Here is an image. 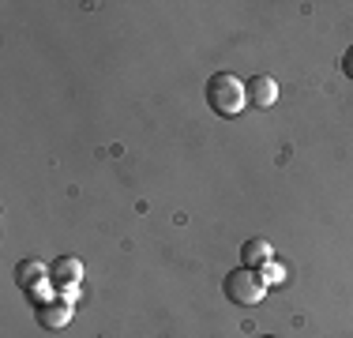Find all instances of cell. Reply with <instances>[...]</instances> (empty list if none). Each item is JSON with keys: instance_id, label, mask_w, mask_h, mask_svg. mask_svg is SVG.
Returning a JSON list of instances; mask_svg holds the SVG:
<instances>
[{"instance_id": "obj_1", "label": "cell", "mask_w": 353, "mask_h": 338, "mask_svg": "<svg viewBox=\"0 0 353 338\" xmlns=\"http://www.w3.org/2000/svg\"><path fill=\"white\" fill-rule=\"evenodd\" d=\"M207 106H211L218 117H237V113H245V106H248L245 83H241L233 72H214L211 79H207Z\"/></svg>"}, {"instance_id": "obj_2", "label": "cell", "mask_w": 353, "mask_h": 338, "mask_svg": "<svg viewBox=\"0 0 353 338\" xmlns=\"http://www.w3.org/2000/svg\"><path fill=\"white\" fill-rule=\"evenodd\" d=\"M222 290L233 304H245V308H252V304H259L267 297V286H263V278H259V270H248V267L230 270L225 282H222Z\"/></svg>"}, {"instance_id": "obj_3", "label": "cell", "mask_w": 353, "mask_h": 338, "mask_svg": "<svg viewBox=\"0 0 353 338\" xmlns=\"http://www.w3.org/2000/svg\"><path fill=\"white\" fill-rule=\"evenodd\" d=\"M72 301H64V297H53V301H46V304H38V327H46V331H61V327H68L72 324Z\"/></svg>"}, {"instance_id": "obj_4", "label": "cell", "mask_w": 353, "mask_h": 338, "mask_svg": "<svg viewBox=\"0 0 353 338\" xmlns=\"http://www.w3.org/2000/svg\"><path fill=\"white\" fill-rule=\"evenodd\" d=\"M49 282H53V290L79 286V282H83V259H75V256L53 259V267H49Z\"/></svg>"}, {"instance_id": "obj_5", "label": "cell", "mask_w": 353, "mask_h": 338, "mask_svg": "<svg viewBox=\"0 0 353 338\" xmlns=\"http://www.w3.org/2000/svg\"><path fill=\"white\" fill-rule=\"evenodd\" d=\"M245 90H248V106H256V109H271L279 101V83L271 75H252L245 83Z\"/></svg>"}, {"instance_id": "obj_6", "label": "cell", "mask_w": 353, "mask_h": 338, "mask_svg": "<svg viewBox=\"0 0 353 338\" xmlns=\"http://www.w3.org/2000/svg\"><path fill=\"white\" fill-rule=\"evenodd\" d=\"M271 259H274V248L263 237H252V241H245V248H241V264L248 270H259L263 264H271Z\"/></svg>"}, {"instance_id": "obj_7", "label": "cell", "mask_w": 353, "mask_h": 338, "mask_svg": "<svg viewBox=\"0 0 353 338\" xmlns=\"http://www.w3.org/2000/svg\"><path fill=\"white\" fill-rule=\"evenodd\" d=\"M259 278H263V286H267V290H271V286H282V282H285V267L271 259V264H263V267H259Z\"/></svg>"}, {"instance_id": "obj_8", "label": "cell", "mask_w": 353, "mask_h": 338, "mask_svg": "<svg viewBox=\"0 0 353 338\" xmlns=\"http://www.w3.org/2000/svg\"><path fill=\"white\" fill-rule=\"evenodd\" d=\"M342 72H346L350 79H353V46L346 49V57H342Z\"/></svg>"}, {"instance_id": "obj_9", "label": "cell", "mask_w": 353, "mask_h": 338, "mask_svg": "<svg viewBox=\"0 0 353 338\" xmlns=\"http://www.w3.org/2000/svg\"><path fill=\"white\" fill-rule=\"evenodd\" d=\"M263 338H271V335H263Z\"/></svg>"}]
</instances>
